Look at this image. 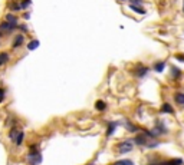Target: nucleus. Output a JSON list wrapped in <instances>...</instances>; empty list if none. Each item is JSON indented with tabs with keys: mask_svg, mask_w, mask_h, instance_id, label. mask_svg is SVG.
I'll list each match as a JSON object with an SVG mask.
<instances>
[{
	"mask_svg": "<svg viewBox=\"0 0 184 165\" xmlns=\"http://www.w3.org/2000/svg\"><path fill=\"white\" fill-rule=\"evenodd\" d=\"M121 2H125V0H121Z\"/></svg>",
	"mask_w": 184,
	"mask_h": 165,
	"instance_id": "2f4dec72",
	"label": "nucleus"
},
{
	"mask_svg": "<svg viewBox=\"0 0 184 165\" xmlns=\"http://www.w3.org/2000/svg\"><path fill=\"white\" fill-rule=\"evenodd\" d=\"M148 165H183V159H171V161H164V162H153Z\"/></svg>",
	"mask_w": 184,
	"mask_h": 165,
	"instance_id": "0eeeda50",
	"label": "nucleus"
},
{
	"mask_svg": "<svg viewBox=\"0 0 184 165\" xmlns=\"http://www.w3.org/2000/svg\"><path fill=\"white\" fill-rule=\"evenodd\" d=\"M114 165H134V162L131 159H121V161H117Z\"/></svg>",
	"mask_w": 184,
	"mask_h": 165,
	"instance_id": "4be33fe9",
	"label": "nucleus"
},
{
	"mask_svg": "<svg viewBox=\"0 0 184 165\" xmlns=\"http://www.w3.org/2000/svg\"><path fill=\"white\" fill-rule=\"evenodd\" d=\"M9 59H10V55L7 52H2L0 53V66H4L6 63L9 62Z\"/></svg>",
	"mask_w": 184,
	"mask_h": 165,
	"instance_id": "f8f14e48",
	"label": "nucleus"
},
{
	"mask_svg": "<svg viewBox=\"0 0 184 165\" xmlns=\"http://www.w3.org/2000/svg\"><path fill=\"white\" fill-rule=\"evenodd\" d=\"M4 20L9 22V23H13V25H19V19H17V16L15 13H7L6 17H4Z\"/></svg>",
	"mask_w": 184,
	"mask_h": 165,
	"instance_id": "6e6552de",
	"label": "nucleus"
},
{
	"mask_svg": "<svg viewBox=\"0 0 184 165\" xmlns=\"http://www.w3.org/2000/svg\"><path fill=\"white\" fill-rule=\"evenodd\" d=\"M17 26L19 25H13V23H9V22L4 20L0 23V30H2L4 35H10V33H13L17 29Z\"/></svg>",
	"mask_w": 184,
	"mask_h": 165,
	"instance_id": "f03ea898",
	"label": "nucleus"
},
{
	"mask_svg": "<svg viewBox=\"0 0 184 165\" xmlns=\"http://www.w3.org/2000/svg\"><path fill=\"white\" fill-rule=\"evenodd\" d=\"M27 162L30 165H39L42 162V154L39 151H30L27 155Z\"/></svg>",
	"mask_w": 184,
	"mask_h": 165,
	"instance_id": "f257e3e1",
	"label": "nucleus"
},
{
	"mask_svg": "<svg viewBox=\"0 0 184 165\" xmlns=\"http://www.w3.org/2000/svg\"><path fill=\"white\" fill-rule=\"evenodd\" d=\"M154 132L157 134V135H161V134H165V132H167V128L164 126L163 122H157V124H155V129H154Z\"/></svg>",
	"mask_w": 184,
	"mask_h": 165,
	"instance_id": "9b49d317",
	"label": "nucleus"
},
{
	"mask_svg": "<svg viewBox=\"0 0 184 165\" xmlns=\"http://www.w3.org/2000/svg\"><path fill=\"white\" fill-rule=\"evenodd\" d=\"M174 101L178 105H184V92H177L176 95H174Z\"/></svg>",
	"mask_w": 184,
	"mask_h": 165,
	"instance_id": "4468645a",
	"label": "nucleus"
},
{
	"mask_svg": "<svg viewBox=\"0 0 184 165\" xmlns=\"http://www.w3.org/2000/svg\"><path fill=\"white\" fill-rule=\"evenodd\" d=\"M30 4H32V0H20V7H22V10H26V9H29Z\"/></svg>",
	"mask_w": 184,
	"mask_h": 165,
	"instance_id": "aec40b11",
	"label": "nucleus"
},
{
	"mask_svg": "<svg viewBox=\"0 0 184 165\" xmlns=\"http://www.w3.org/2000/svg\"><path fill=\"white\" fill-rule=\"evenodd\" d=\"M9 9H10V12H12V13L20 12V10H22L20 2H17V0H10V2H9Z\"/></svg>",
	"mask_w": 184,
	"mask_h": 165,
	"instance_id": "423d86ee",
	"label": "nucleus"
},
{
	"mask_svg": "<svg viewBox=\"0 0 184 165\" xmlns=\"http://www.w3.org/2000/svg\"><path fill=\"white\" fill-rule=\"evenodd\" d=\"M130 3H132V4H141V2L142 0H128Z\"/></svg>",
	"mask_w": 184,
	"mask_h": 165,
	"instance_id": "cd10ccee",
	"label": "nucleus"
},
{
	"mask_svg": "<svg viewBox=\"0 0 184 165\" xmlns=\"http://www.w3.org/2000/svg\"><path fill=\"white\" fill-rule=\"evenodd\" d=\"M3 36H4V33L2 32V30H0V37H3Z\"/></svg>",
	"mask_w": 184,
	"mask_h": 165,
	"instance_id": "7c9ffc66",
	"label": "nucleus"
},
{
	"mask_svg": "<svg viewBox=\"0 0 184 165\" xmlns=\"http://www.w3.org/2000/svg\"><path fill=\"white\" fill-rule=\"evenodd\" d=\"M176 58L178 59V60H180V62H184V56H181V55H177Z\"/></svg>",
	"mask_w": 184,
	"mask_h": 165,
	"instance_id": "c85d7f7f",
	"label": "nucleus"
},
{
	"mask_svg": "<svg viewBox=\"0 0 184 165\" xmlns=\"http://www.w3.org/2000/svg\"><path fill=\"white\" fill-rule=\"evenodd\" d=\"M130 9L132 10V12H135V13H140V14H145V9L142 7L141 4H132V3H130Z\"/></svg>",
	"mask_w": 184,
	"mask_h": 165,
	"instance_id": "9d476101",
	"label": "nucleus"
},
{
	"mask_svg": "<svg viewBox=\"0 0 184 165\" xmlns=\"http://www.w3.org/2000/svg\"><path fill=\"white\" fill-rule=\"evenodd\" d=\"M134 142L138 145V146H142V145H147V142H148V136L142 132V134H138V135H135L134 138Z\"/></svg>",
	"mask_w": 184,
	"mask_h": 165,
	"instance_id": "39448f33",
	"label": "nucleus"
},
{
	"mask_svg": "<svg viewBox=\"0 0 184 165\" xmlns=\"http://www.w3.org/2000/svg\"><path fill=\"white\" fill-rule=\"evenodd\" d=\"M23 43H25V36H23V33H19V35H16L15 39H13L12 47H13V49H17V47L23 46Z\"/></svg>",
	"mask_w": 184,
	"mask_h": 165,
	"instance_id": "20e7f679",
	"label": "nucleus"
},
{
	"mask_svg": "<svg viewBox=\"0 0 184 165\" xmlns=\"http://www.w3.org/2000/svg\"><path fill=\"white\" fill-rule=\"evenodd\" d=\"M17 29H20L23 33H26V32H27V26H26V25H19V26H17Z\"/></svg>",
	"mask_w": 184,
	"mask_h": 165,
	"instance_id": "bb28decb",
	"label": "nucleus"
},
{
	"mask_svg": "<svg viewBox=\"0 0 184 165\" xmlns=\"http://www.w3.org/2000/svg\"><path fill=\"white\" fill-rule=\"evenodd\" d=\"M4 93H6V91H4L3 88H0V103L4 101Z\"/></svg>",
	"mask_w": 184,
	"mask_h": 165,
	"instance_id": "a878e982",
	"label": "nucleus"
},
{
	"mask_svg": "<svg viewBox=\"0 0 184 165\" xmlns=\"http://www.w3.org/2000/svg\"><path fill=\"white\" fill-rule=\"evenodd\" d=\"M23 138H25V134H23L22 131H19V132H17V135H16V138H15V141H13V142H15V144H16L17 146H19V145H22V142H23Z\"/></svg>",
	"mask_w": 184,
	"mask_h": 165,
	"instance_id": "2eb2a0df",
	"label": "nucleus"
},
{
	"mask_svg": "<svg viewBox=\"0 0 184 165\" xmlns=\"http://www.w3.org/2000/svg\"><path fill=\"white\" fill-rule=\"evenodd\" d=\"M147 72H148V68H145V66H142V65H138L137 70H135V75H137L138 78H144L147 75Z\"/></svg>",
	"mask_w": 184,
	"mask_h": 165,
	"instance_id": "1a4fd4ad",
	"label": "nucleus"
},
{
	"mask_svg": "<svg viewBox=\"0 0 184 165\" xmlns=\"http://www.w3.org/2000/svg\"><path fill=\"white\" fill-rule=\"evenodd\" d=\"M39 47V40H36V39H33V40H30L29 43H27V49L29 50H35Z\"/></svg>",
	"mask_w": 184,
	"mask_h": 165,
	"instance_id": "f3484780",
	"label": "nucleus"
},
{
	"mask_svg": "<svg viewBox=\"0 0 184 165\" xmlns=\"http://www.w3.org/2000/svg\"><path fill=\"white\" fill-rule=\"evenodd\" d=\"M125 128L128 129V131H130V132H137V131H138V128H137V126H134V125L131 124V122H128V121H127V122H125Z\"/></svg>",
	"mask_w": 184,
	"mask_h": 165,
	"instance_id": "5701e85b",
	"label": "nucleus"
},
{
	"mask_svg": "<svg viewBox=\"0 0 184 165\" xmlns=\"http://www.w3.org/2000/svg\"><path fill=\"white\" fill-rule=\"evenodd\" d=\"M183 10H184V6H183Z\"/></svg>",
	"mask_w": 184,
	"mask_h": 165,
	"instance_id": "473e14b6",
	"label": "nucleus"
},
{
	"mask_svg": "<svg viewBox=\"0 0 184 165\" xmlns=\"http://www.w3.org/2000/svg\"><path fill=\"white\" fill-rule=\"evenodd\" d=\"M117 126H118V122H109V124H108V129H107V136L112 135V132L117 129Z\"/></svg>",
	"mask_w": 184,
	"mask_h": 165,
	"instance_id": "ddd939ff",
	"label": "nucleus"
},
{
	"mask_svg": "<svg viewBox=\"0 0 184 165\" xmlns=\"http://www.w3.org/2000/svg\"><path fill=\"white\" fill-rule=\"evenodd\" d=\"M145 146L147 148H157V146H158V141H154V142H150V141H148Z\"/></svg>",
	"mask_w": 184,
	"mask_h": 165,
	"instance_id": "b1692460",
	"label": "nucleus"
},
{
	"mask_svg": "<svg viewBox=\"0 0 184 165\" xmlns=\"http://www.w3.org/2000/svg\"><path fill=\"white\" fill-rule=\"evenodd\" d=\"M165 69V62H157L154 65V70L155 72H163Z\"/></svg>",
	"mask_w": 184,
	"mask_h": 165,
	"instance_id": "a211bd4d",
	"label": "nucleus"
},
{
	"mask_svg": "<svg viewBox=\"0 0 184 165\" xmlns=\"http://www.w3.org/2000/svg\"><path fill=\"white\" fill-rule=\"evenodd\" d=\"M171 75H173V78L177 80V79L181 78V70L178 69V68H176V66H173L171 68Z\"/></svg>",
	"mask_w": 184,
	"mask_h": 165,
	"instance_id": "dca6fc26",
	"label": "nucleus"
},
{
	"mask_svg": "<svg viewBox=\"0 0 184 165\" xmlns=\"http://www.w3.org/2000/svg\"><path fill=\"white\" fill-rule=\"evenodd\" d=\"M117 148L119 154H127V152H130V151H132V142H130V141L121 142V144L117 145Z\"/></svg>",
	"mask_w": 184,
	"mask_h": 165,
	"instance_id": "7ed1b4c3",
	"label": "nucleus"
},
{
	"mask_svg": "<svg viewBox=\"0 0 184 165\" xmlns=\"http://www.w3.org/2000/svg\"><path fill=\"white\" fill-rule=\"evenodd\" d=\"M30 17V13H25V19H29Z\"/></svg>",
	"mask_w": 184,
	"mask_h": 165,
	"instance_id": "c756f323",
	"label": "nucleus"
},
{
	"mask_svg": "<svg viewBox=\"0 0 184 165\" xmlns=\"http://www.w3.org/2000/svg\"><path fill=\"white\" fill-rule=\"evenodd\" d=\"M161 112H164V113H173V108L168 105V103H164L163 106H161Z\"/></svg>",
	"mask_w": 184,
	"mask_h": 165,
	"instance_id": "6ab92c4d",
	"label": "nucleus"
},
{
	"mask_svg": "<svg viewBox=\"0 0 184 165\" xmlns=\"http://www.w3.org/2000/svg\"><path fill=\"white\" fill-rule=\"evenodd\" d=\"M95 108L98 109V111H104L105 108H107V105H105V102L104 101H96V103H95Z\"/></svg>",
	"mask_w": 184,
	"mask_h": 165,
	"instance_id": "412c9836",
	"label": "nucleus"
},
{
	"mask_svg": "<svg viewBox=\"0 0 184 165\" xmlns=\"http://www.w3.org/2000/svg\"><path fill=\"white\" fill-rule=\"evenodd\" d=\"M16 135H17V129L16 128H13L12 131H10V134H9V138L12 141H15V138H16Z\"/></svg>",
	"mask_w": 184,
	"mask_h": 165,
	"instance_id": "393cba45",
	"label": "nucleus"
}]
</instances>
